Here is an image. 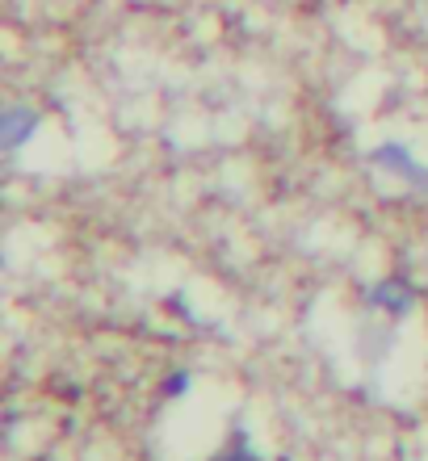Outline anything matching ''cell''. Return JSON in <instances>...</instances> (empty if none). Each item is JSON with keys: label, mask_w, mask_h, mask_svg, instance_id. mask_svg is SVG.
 Here are the masks:
<instances>
[{"label": "cell", "mask_w": 428, "mask_h": 461, "mask_svg": "<svg viewBox=\"0 0 428 461\" xmlns=\"http://www.w3.org/2000/svg\"><path fill=\"white\" fill-rule=\"evenodd\" d=\"M214 461H265V457H260V453L248 445V432H244V428H235L232 440H227V445L214 453Z\"/></svg>", "instance_id": "4"}, {"label": "cell", "mask_w": 428, "mask_h": 461, "mask_svg": "<svg viewBox=\"0 0 428 461\" xmlns=\"http://www.w3.org/2000/svg\"><path fill=\"white\" fill-rule=\"evenodd\" d=\"M369 159H374V168L391 172V176H399V181H407V185H428V168L412 156L407 143H378L369 151Z\"/></svg>", "instance_id": "1"}, {"label": "cell", "mask_w": 428, "mask_h": 461, "mask_svg": "<svg viewBox=\"0 0 428 461\" xmlns=\"http://www.w3.org/2000/svg\"><path fill=\"white\" fill-rule=\"evenodd\" d=\"M366 303H369V311H382V315H391V319H404L407 311L416 306V290H412L407 281L391 277V281H378V285L366 294Z\"/></svg>", "instance_id": "2"}, {"label": "cell", "mask_w": 428, "mask_h": 461, "mask_svg": "<svg viewBox=\"0 0 428 461\" xmlns=\"http://www.w3.org/2000/svg\"><path fill=\"white\" fill-rule=\"evenodd\" d=\"M189 382H194V377H189V374H185V369H181V374H172L168 382H164V390H168L172 399H181L185 390H189Z\"/></svg>", "instance_id": "5"}, {"label": "cell", "mask_w": 428, "mask_h": 461, "mask_svg": "<svg viewBox=\"0 0 428 461\" xmlns=\"http://www.w3.org/2000/svg\"><path fill=\"white\" fill-rule=\"evenodd\" d=\"M34 131H38V113L25 110V105H13V110H5V118H0V139H5L9 151H22V147L34 139Z\"/></svg>", "instance_id": "3"}]
</instances>
